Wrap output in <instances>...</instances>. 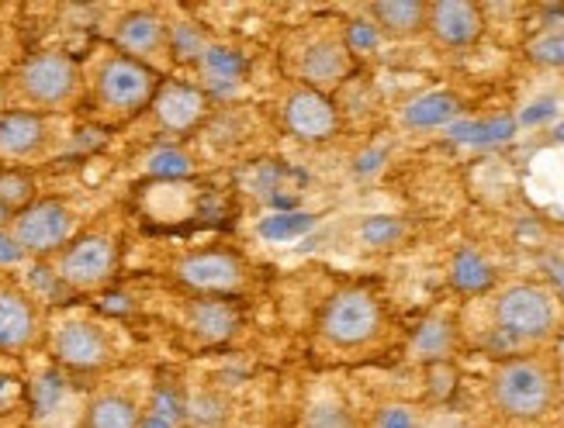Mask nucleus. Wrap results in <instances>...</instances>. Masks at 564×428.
Segmentation results:
<instances>
[{
    "mask_svg": "<svg viewBox=\"0 0 564 428\" xmlns=\"http://www.w3.org/2000/svg\"><path fill=\"white\" fill-rule=\"evenodd\" d=\"M557 135H561V139H564V124H561V132H557Z\"/></svg>",
    "mask_w": 564,
    "mask_h": 428,
    "instance_id": "bb28decb",
    "label": "nucleus"
},
{
    "mask_svg": "<svg viewBox=\"0 0 564 428\" xmlns=\"http://www.w3.org/2000/svg\"><path fill=\"white\" fill-rule=\"evenodd\" d=\"M0 428H4V415H0Z\"/></svg>",
    "mask_w": 564,
    "mask_h": 428,
    "instance_id": "cd10ccee",
    "label": "nucleus"
},
{
    "mask_svg": "<svg viewBox=\"0 0 564 428\" xmlns=\"http://www.w3.org/2000/svg\"><path fill=\"white\" fill-rule=\"evenodd\" d=\"M360 235L371 242V245H391V242L402 235V224L395 218H371L360 229Z\"/></svg>",
    "mask_w": 564,
    "mask_h": 428,
    "instance_id": "393cba45",
    "label": "nucleus"
},
{
    "mask_svg": "<svg viewBox=\"0 0 564 428\" xmlns=\"http://www.w3.org/2000/svg\"><path fill=\"white\" fill-rule=\"evenodd\" d=\"M0 105H4V111H29L48 118L80 108L84 63L69 53H59V48H42V53L24 56L0 87Z\"/></svg>",
    "mask_w": 564,
    "mask_h": 428,
    "instance_id": "39448f33",
    "label": "nucleus"
},
{
    "mask_svg": "<svg viewBox=\"0 0 564 428\" xmlns=\"http://www.w3.org/2000/svg\"><path fill=\"white\" fill-rule=\"evenodd\" d=\"M170 281L184 294L242 300V294L253 284V266L247 256L236 253L229 245H198L174 256V263H170Z\"/></svg>",
    "mask_w": 564,
    "mask_h": 428,
    "instance_id": "0eeeda50",
    "label": "nucleus"
},
{
    "mask_svg": "<svg viewBox=\"0 0 564 428\" xmlns=\"http://www.w3.org/2000/svg\"><path fill=\"white\" fill-rule=\"evenodd\" d=\"M142 418H145V408L132 391L105 387L87 400L80 428H139Z\"/></svg>",
    "mask_w": 564,
    "mask_h": 428,
    "instance_id": "6ab92c4d",
    "label": "nucleus"
},
{
    "mask_svg": "<svg viewBox=\"0 0 564 428\" xmlns=\"http://www.w3.org/2000/svg\"><path fill=\"white\" fill-rule=\"evenodd\" d=\"M59 118L29 114V111H0V163L24 169L45 163L59 153Z\"/></svg>",
    "mask_w": 564,
    "mask_h": 428,
    "instance_id": "4468645a",
    "label": "nucleus"
},
{
    "mask_svg": "<svg viewBox=\"0 0 564 428\" xmlns=\"http://www.w3.org/2000/svg\"><path fill=\"white\" fill-rule=\"evenodd\" d=\"M523 56L541 69H564V29H544L536 32L527 45Z\"/></svg>",
    "mask_w": 564,
    "mask_h": 428,
    "instance_id": "4be33fe9",
    "label": "nucleus"
},
{
    "mask_svg": "<svg viewBox=\"0 0 564 428\" xmlns=\"http://www.w3.org/2000/svg\"><path fill=\"white\" fill-rule=\"evenodd\" d=\"M4 235L18 256L48 263L59 249L80 235V215L63 197H35L32 205H24L8 218Z\"/></svg>",
    "mask_w": 564,
    "mask_h": 428,
    "instance_id": "6e6552de",
    "label": "nucleus"
},
{
    "mask_svg": "<svg viewBox=\"0 0 564 428\" xmlns=\"http://www.w3.org/2000/svg\"><path fill=\"white\" fill-rule=\"evenodd\" d=\"M415 411L409 405H384L375 411L371 418V428H415Z\"/></svg>",
    "mask_w": 564,
    "mask_h": 428,
    "instance_id": "b1692460",
    "label": "nucleus"
},
{
    "mask_svg": "<svg viewBox=\"0 0 564 428\" xmlns=\"http://www.w3.org/2000/svg\"><path fill=\"white\" fill-rule=\"evenodd\" d=\"M45 332L48 321L39 297L14 276L0 273V356H29L45 342Z\"/></svg>",
    "mask_w": 564,
    "mask_h": 428,
    "instance_id": "ddd939ff",
    "label": "nucleus"
},
{
    "mask_svg": "<svg viewBox=\"0 0 564 428\" xmlns=\"http://www.w3.org/2000/svg\"><path fill=\"white\" fill-rule=\"evenodd\" d=\"M166 77L153 73L129 56H121L118 48L105 45L87 66H84V105L87 114L97 124L108 129H121L132 124L142 114H150L156 90Z\"/></svg>",
    "mask_w": 564,
    "mask_h": 428,
    "instance_id": "7ed1b4c3",
    "label": "nucleus"
},
{
    "mask_svg": "<svg viewBox=\"0 0 564 428\" xmlns=\"http://www.w3.org/2000/svg\"><path fill=\"white\" fill-rule=\"evenodd\" d=\"M108 45L118 48L121 56H129L142 66H150L160 77H170L177 63V42L174 24L163 18L160 8H129L121 11L108 32Z\"/></svg>",
    "mask_w": 564,
    "mask_h": 428,
    "instance_id": "f8f14e48",
    "label": "nucleus"
},
{
    "mask_svg": "<svg viewBox=\"0 0 564 428\" xmlns=\"http://www.w3.org/2000/svg\"><path fill=\"white\" fill-rule=\"evenodd\" d=\"M391 329L384 300L371 287H336L315 311L312 339L326 360H360L375 352Z\"/></svg>",
    "mask_w": 564,
    "mask_h": 428,
    "instance_id": "20e7f679",
    "label": "nucleus"
},
{
    "mask_svg": "<svg viewBox=\"0 0 564 428\" xmlns=\"http://www.w3.org/2000/svg\"><path fill=\"white\" fill-rule=\"evenodd\" d=\"M139 428H177L170 418H163V415H156V411H145V418H142V425Z\"/></svg>",
    "mask_w": 564,
    "mask_h": 428,
    "instance_id": "a878e982",
    "label": "nucleus"
},
{
    "mask_svg": "<svg viewBox=\"0 0 564 428\" xmlns=\"http://www.w3.org/2000/svg\"><path fill=\"white\" fill-rule=\"evenodd\" d=\"M53 276L73 294L105 290L121 270V239L108 229H87L48 260Z\"/></svg>",
    "mask_w": 564,
    "mask_h": 428,
    "instance_id": "9d476101",
    "label": "nucleus"
},
{
    "mask_svg": "<svg viewBox=\"0 0 564 428\" xmlns=\"http://www.w3.org/2000/svg\"><path fill=\"white\" fill-rule=\"evenodd\" d=\"M360 59L347 42V24L336 18H312L294 24L278 45L281 80L312 87L318 94L336 97V90L354 80Z\"/></svg>",
    "mask_w": 564,
    "mask_h": 428,
    "instance_id": "f257e3e1",
    "label": "nucleus"
},
{
    "mask_svg": "<svg viewBox=\"0 0 564 428\" xmlns=\"http://www.w3.org/2000/svg\"><path fill=\"white\" fill-rule=\"evenodd\" d=\"M451 284L460 294L478 297V294H488L496 287V273L485 263V256L478 253V249H460L451 263Z\"/></svg>",
    "mask_w": 564,
    "mask_h": 428,
    "instance_id": "412c9836",
    "label": "nucleus"
},
{
    "mask_svg": "<svg viewBox=\"0 0 564 428\" xmlns=\"http://www.w3.org/2000/svg\"><path fill=\"white\" fill-rule=\"evenodd\" d=\"M485 8L475 0H430L426 35L444 53H468L485 35Z\"/></svg>",
    "mask_w": 564,
    "mask_h": 428,
    "instance_id": "dca6fc26",
    "label": "nucleus"
},
{
    "mask_svg": "<svg viewBox=\"0 0 564 428\" xmlns=\"http://www.w3.org/2000/svg\"><path fill=\"white\" fill-rule=\"evenodd\" d=\"M426 8L430 0H375V4L364 8V14L381 39L402 42L426 35Z\"/></svg>",
    "mask_w": 564,
    "mask_h": 428,
    "instance_id": "a211bd4d",
    "label": "nucleus"
},
{
    "mask_svg": "<svg viewBox=\"0 0 564 428\" xmlns=\"http://www.w3.org/2000/svg\"><path fill=\"white\" fill-rule=\"evenodd\" d=\"M302 428H360V421L343 405H315L305 411Z\"/></svg>",
    "mask_w": 564,
    "mask_h": 428,
    "instance_id": "5701e85b",
    "label": "nucleus"
},
{
    "mask_svg": "<svg viewBox=\"0 0 564 428\" xmlns=\"http://www.w3.org/2000/svg\"><path fill=\"white\" fill-rule=\"evenodd\" d=\"M488 318L499 339L527 349H541L564 329V297L541 281H512L488 297Z\"/></svg>",
    "mask_w": 564,
    "mask_h": 428,
    "instance_id": "423d86ee",
    "label": "nucleus"
},
{
    "mask_svg": "<svg viewBox=\"0 0 564 428\" xmlns=\"http://www.w3.org/2000/svg\"><path fill=\"white\" fill-rule=\"evenodd\" d=\"M485 400L502 421L533 425L561 405V363L554 352L527 349L502 356L485 381Z\"/></svg>",
    "mask_w": 564,
    "mask_h": 428,
    "instance_id": "f03ea898",
    "label": "nucleus"
},
{
    "mask_svg": "<svg viewBox=\"0 0 564 428\" xmlns=\"http://www.w3.org/2000/svg\"><path fill=\"white\" fill-rule=\"evenodd\" d=\"M45 345L63 370L101 373L118 363V332L94 315H66L48 325Z\"/></svg>",
    "mask_w": 564,
    "mask_h": 428,
    "instance_id": "1a4fd4ad",
    "label": "nucleus"
},
{
    "mask_svg": "<svg viewBox=\"0 0 564 428\" xmlns=\"http://www.w3.org/2000/svg\"><path fill=\"white\" fill-rule=\"evenodd\" d=\"M271 111L278 129L302 145H329L343 132V114L336 108V97L291 80L278 84L271 97Z\"/></svg>",
    "mask_w": 564,
    "mask_h": 428,
    "instance_id": "9b49d317",
    "label": "nucleus"
},
{
    "mask_svg": "<svg viewBox=\"0 0 564 428\" xmlns=\"http://www.w3.org/2000/svg\"><path fill=\"white\" fill-rule=\"evenodd\" d=\"M177 321H181V332L198 345H226L242 329V305H239V297L184 294Z\"/></svg>",
    "mask_w": 564,
    "mask_h": 428,
    "instance_id": "2eb2a0df",
    "label": "nucleus"
},
{
    "mask_svg": "<svg viewBox=\"0 0 564 428\" xmlns=\"http://www.w3.org/2000/svg\"><path fill=\"white\" fill-rule=\"evenodd\" d=\"M150 114L166 135H191L194 129H202L212 114V94L202 90V84H184L166 77L156 90V100Z\"/></svg>",
    "mask_w": 564,
    "mask_h": 428,
    "instance_id": "f3484780",
    "label": "nucleus"
},
{
    "mask_svg": "<svg viewBox=\"0 0 564 428\" xmlns=\"http://www.w3.org/2000/svg\"><path fill=\"white\" fill-rule=\"evenodd\" d=\"M460 111H464V105L457 94L426 90L420 97H412L402 108V124L409 132H436V129H447Z\"/></svg>",
    "mask_w": 564,
    "mask_h": 428,
    "instance_id": "aec40b11",
    "label": "nucleus"
}]
</instances>
